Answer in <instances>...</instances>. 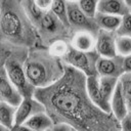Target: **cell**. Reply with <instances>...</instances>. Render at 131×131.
I'll use <instances>...</instances> for the list:
<instances>
[{
    "label": "cell",
    "instance_id": "1",
    "mask_svg": "<svg viewBox=\"0 0 131 131\" xmlns=\"http://www.w3.org/2000/svg\"><path fill=\"white\" fill-rule=\"evenodd\" d=\"M24 68L29 82L36 89L54 84L63 76L66 70L59 57L45 51L32 52L25 60Z\"/></svg>",
    "mask_w": 131,
    "mask_h": 131
},
{
    "label": "cell",
    "instance_id": "2",
    "mask_svg": "<svg viewBox=\"0 0 131 131\" xmlns=\"http://www.w3.org/2000/svg\"><path fill=\"white\" fill-rule=\"evenodd\" d=\"M21 16L15 0H2L0 26L3 38L15 43L21 42L26 29Z\"/></svg>",
    "mask_w": 131,
    "mask_h": 131
},
{
    "label": "cell",
    "instance_id": "3",
    "mask_svg": "<svg viewBox=\"0 0 131 131\" xmlns=\"http://www.w3.org/2000/svg\"><path fill=\"white\" fill-rule=\"evenodd\" d=\"M3 68L5 69V72L9 80L18 89V91L21 93L24 98L34 96L36 92V88L32 86L31 83L29 82L25 72L24 63H21L17 58L15 59L13 57H10L5 61Z\"/></svg>",
    "mask_w": 131,
    "mask_h": 131
},
{
    "label": "cell",
    "instance_id": "4",
    "mask_svg": "<svg viewBox=\"0 0 131 131\" xmlns=\"http://www.w3.org/2000/svg\"><path fill=\"white\" fill-rule=\"evenodd\" d=\"M98 57L99 56L97 53L94 54L93 52L79 51L73 48L72 46H70L68 52L62 57V59L66 61L68 66L74 68L75 70L81 72L86 77H88V76L97 75L95 64Z\"/></svg>",
    "mask_w": 131,
    "mask_h": 131
},
{
    "label": "cell",
    "instance_id": "5",
    "mask_svg": "<svg viewBox=\"0 0 131 131\" xmlns=\"http://www.w3.org/2000/svg\"><path fill=\"white\" fill-rule=\"evenodd\" d=\"M67 8H68V20L69 25H71L74 28L80 29V31H94L96 28H98L95 19H92L88 17L80 8L78 3H68L67 2Z\"/></svg>",
    "mask_w": 131,
    "mask_h": 131
},
{
    "label": "cell",
    "instance_id": "6",
    "mask_svg": "<svg viewBox=\"0 0 131 131\" xmlns=\"http://www.w3.org/2000/svg\"><path fill=\"white\" fill-rule=\"evenodd\" d=\"M0 97L1 101H4L16 107L24 99L21 93L9 80L3 67L0 72Z\"/></svg>",
    "mask_w": 131,
    "mask_h": 131
},
{
    "label": "cell",
    "instance_id": "7",
    "mask_svg": "<svg viewBox=\"0 0 131 131\" xmlns=\"http://www.w3.org/2000/svg\"><path fill=\"white\" fill-rule=\"evenodd\" d=\"M45 112V106L36 97H25L16 107L15 113V126L24 124L32 116L37 113Z\"/></svg>",
    "mask_w": 131,
    "mask_h": 131
},
{
    "label": "cell",
    "instance_id": "8",
    "mask_svg": "<svg viewBox=\"0 0 131 131\" xmlns=\"http://www.w3.org/2000/svg\"><path fill=\"white\" fill-rule=\"evenodd\" d=\"M96 74L101 77L121 78L123 73L122 57H98L95 64Z\"/></svg>",
    "mask_w": 131,
    "mask_h": 131
},
{
    "label": "cell",
    "instance_id": "9",
    "mask_svg": "<svg viewBox=\"0 0 131 131\" xmlns=\"http://www.w3.org/2000/svg\"><path fill=\"white\" fill-rule=\"evenodd\" d=\"M86 91L90 101L98 110L105 114H111V104L107 103L100 94L98 85V75L86 77Z\"/></svg>",
    "mask_w": 131,
    "mask_h": 131
},
{
    "label": "cell",
    "instance_id": "10",
    "mask_svg": "<svg viewBox=\"0 0 131 131\" xmlns=\"http://www.w3.org/2000/svg\"><path fill=\"white\" fill-rule=\"evenodd\" d=\"M95 52L100 57L118 56L116 49V37H114L113 34L110 32L99 30L96 36Z\"/></svg>",
    "mask_w": 131,
    "mask_h": 131
},
{
    "label": "cell",
    "instance_id": "11",
    "mask_svg": "<svg viewBox=\"0 0 131 131\" xmlns=\"http://www.w3.org/2000/svg\"><path fill=\"white\" fill-rule=\"evenodd\" d=\"M111 113L113 114L115 119L119 122L122 121L130 113L126 98L123 93V89H122L120 80H119V83H118V85L115 89V92L112 96V99H111Z\"/></svg>",
    "mask_w": 131,
    "mask_h": 131
},
{
    "label": "cell",
    "instance_id": "12",
    "mask_svg": "<svg viewBox=\"0 0 131 131\" xmlns=\"http://www.w3.org/2000/svg\"><path fill=\"white\" fill-rule=\"evenodd\" d=\"M96 38L90 31H79L72 39V47L83 52H93L95 50Z\"/></svg>",
    "mask_w": 131,
    "mask_h": 131
},
{
    "label": "cell",
    "instance_id": "13",
    "mask_svg": "<svg viewBox=\"0 0 131 131\" xmlns=\"http://www.w3.org/2000/svg\"><path fill=\"white\" fill-rule=\"evenodd\" d=\"M97 12L123 16L129 9L124 0H99Z\"/></svg>",
    "mask_w": 131,
    "mask_h": 131
},
{
    "label": "cell",
    "instance_id": "14",
    "mask_svg": "<svg viewBox=\"0 0 131 131\" xmlns=\"http://www.w3.org/2000/svg\"><path fill=\"white\" fill-rule=\"evenodd\" d=\"M94 19L100 30H103L110 33H117L122 23V16L120 15L106 14V13H100V12H97Z\"/></svg>",
    "mask_w": 131,
    "mask_h": 131
},
{
    "label": "cell",
    "instance_id": "15",
    "mask_svg": "<svg viewBox=\"0 0 131 131\" xmlns=\"http://www.w3.org/2000/svg\"><path fill=\"white\" fill-rule=\"evenodd\" d=\"M24 124H26L34 131H48L54 125L51 117L46 112H40L35 114Z\"/></svg>",
    "mask_w": 131,
    "mask_h": 131
},
{
    "label": "cell",
    "instance_id": "16",
    "mask_svg": "<svg viewBox=\"0 0 131 131\" xmlns=\"http://www.w3.org/2000/svg\"><path fill=\"white\" fill-rule=\"evenodd\" d=\"M120 78L116 77H101L98 76V85H99V90L102 98L111 104V99L112 96L115 92V89L119 83Z\"/></svg>",
    "mask_w": 131,
    "mask_h": 131
},
{
    "label": "cell",
    "instance_id": "17",
    "mask_svg": "<svg viewBox=\"0 0 131 131\" xmlns=\"http://www.w3.org/2000/svg\"><path fill=\"white\" fill-rule=\"evenodd\" d=\"M16 106L8 104L4 101L0 102V123L6 129H13L15 126Z\"/></svg>",
    "mask_w": 131,
    "mask_h": 131
},
{
    "label": "cell",
    "instance_id": "18",
    "mask_svg": "<svg viewBox=\"0 0 131 131\" xmlns=\"http://www.w3.org/2000/svg\"><path fill=\"white\" fill-rule=\"evenodd\" d=\"M59 23L61 24V21L50 10V11H46L43 13V16H42L39 25L41 26V28L44 31H46L48 33H55L56 30H58Z\"/></svg>",
    "mask_w": 131,
    "mask_h": 131
},
{
    "label": "cell",
    "instance_id": "19",
    "mask_svg": "<svg viewBox=\"0 0 131 131\" xmlns=\"http://www.w3.org/2000/svg\"><path fill=\"white\" fill-rule=\"evenodd\" d=\"M51 11L61 21L62 25L69 26L68 8H67V1L66 0H53L52 6H51Z\"/></svg>",
    "mask_w": 131,
    "mask_h": 131
},
{
    "label": "cell",
    "instance_id": "20",
    "mask_svg": "<svg viewBox=\"0 0 131 131\" xmlns=\"http://www.w3.org/2000/svg\"><path fill=\"white\" fill-rule=\"evenodd\" d=\"M116 49L117 54L120 57L131 55V37L116 36Z\"/></svg>",
    "mask_w": 131,
    "mask_h": 131
},
{
    "label": "cell",
    "instance_id": "21",
    "mask_svg": "<svg viewBox=\"0 0 131 131\" xmlns=\"http://www.w3.org/2000/svg\"><path fill=\"white\" fill-rule=\"evenodd\" d=\"M98 2L99 0H80L78 2L80 8L82 11L90 18L94 19L97 14V8H98Z\"/></svg>",
    "mask_w": 131,
    "mask_h": 131
},
{
    "label": "cell",
    "instance_id": "22",
    "mask_svg": "<svg viewBox=\"0 0 131 131\" xmlns=\"http://www.w3.org/2000/svg\"><path fill=\"white\" fill-rule=\"evenodd\" d=\"M120 82L122 85L123 93L126 98L128 107L131 112V73H125L121 76Z\"/></svg>",
    "mask_w": 131,
    "mask_h": 131
},
{
    "label": "cell",
    "instance_id": "23",
    "mask_svg": "<svg viewBox=\"0 0 131 131\" xmlns=\"http://www.w3.org/2000/svg\"><path fill=\"white\" fill-rule=\"evenodd\" d=\"M69 48H70V46L66 42H63L61 40H57L51 44V46L49 48V52L56 57L62 58L66 55V53L68 52Z\"/></svg>",
    "mask_w": 131,
    "mask_h": 131
},
{
    "label": "cell",
    "instance_id": "24",
    "mask_svg": "<svg viewBox=\"0 0 131 131\" xmlns=\"http://www.w3.org/2000/svg\"><path fill=\"white\" fill-rule=\"evenodd\" d=\"M117 36L131 37V12H127L122 16V23L117 31Z\"/></svg>",
    "mask_w": 131,
    "mask_h": 131
},
{
    "label": "cell",
    "instance_id": "25",
    "mask_svg": "<svg viewBox=\"0 0 131 131\" xmlns=\"http://www.w3.org/2000/svg\"><path fill=\"white\" fill-rule=\"evenodd\" d=\"M36 5L44 12L46 11H50L51 10V6L53 3V0H34Z\"/></svg>",
    "mask_w": 131,
    "mask_h": 131
},
{
    "label": "cell",
    "instance_id": "26",
    "mask_svg": "<svg viewBox=\"0 0 131 131\" xmlns=\"http://www.w3.org/2000/svg\"><path fill=\"white\" fill-rule=\"evenodd\" d=\"M121 131H131V112L122 120L120 121Z\"/></svg>",
    "mask_w": 131,
    "mask_h": 131
},
{
    "label": "cell",
    "instance_id": "27",
    "mask_svg": "<svg viewBox=\"0 0 131 131\" xmlns=\"http://www.w3.org/2000/svg\"><path fill=\"white\" fill-rule=\"evenodd\" d=\"M122 68L123 73H131V55L122 57Z\"/></svg>",
    "mask_w": 131,
    "mask_h": 131
},
{
    "label": "cell",
    "instance_id": "28",
    "mask_svg": "<svg viewBox=\"0 0 131 131\" xmlns=\"http://www.w3.org/2000/svg\"><path fill=\"white\" fill-rule=\"evenodd\" d=\"M71 129L72 127L67 123H58V124H54L50 129V131H71Z\"/></svg>",
    "mask_w": 131,
    "mask_h": 131
},
{
    "label": "cell",
    "instance_id": "29",
    "mask_svg": "<svg viewBox=\"0 0 131 131\" xmlns=\"http://www.w3.org/2000/svg\"><path fill=\"white\" fill-rule=\"evenodd\" d=\"M12 130H13V131H34V130H32L30 127H28L26 124L16 125V126H14V128H13Z\"/></svg>",
    "mask_w": 131,
    "mask_h": 131
},
{
    "label": "cell",
    "instance_id": "30",
    "mask_svg": "<svg viewBox=\"0 0 131 131\" xmlns=\"http://www.w3.org/2000/svg\"><path fill=\"white\" fill-rule=\"evenodd\" d=\"M68 3H78L80 0H66Z\"/></svg>",
    "mask_w": 131,
    "mask_h": 131
},
{
    "label": "cell",
    "instance_id": "31",
    "mask_svg": "<svg viewBox=\"0 0 131 131\" xmlns=\"http://www.w3.org/2000/svg\"><path fill=\"white\" fill-rule=\"evenodd\" d=\"M128 7H131V0H124Z\"/></svg>",
    "mask_w": 131,
    "mask_h": 131
},
{
    "label": "cell",
    "instance_id": "32",
    "mask_svg": "<svg viewBox=\"0 0 131 131\" xmlns=\"http://www.w3.org/2000/svg\"><path fill=\"white\" fill-rule=\"evenodd\" d=\"M71 131H78V130H77V129H74V128L72 127V129H71Z\"/></svg>",
    "mask_w": 131,
    "mask_h": 131
},
{
    "label": "cell",
    "instance_id": "33",
    "mask_svg": "<svg viewBox=\"0 0 131 131\" xmlns=\"http://www.w3.org/2000/svg\"><path fill=\"white\" fill-rule=\"evenodd\" d=\"M48 131H50V129H49V130H48Z\"/></svg>",
    "mask_w": 131,
    "mask_h": 131
}]
</instances>
